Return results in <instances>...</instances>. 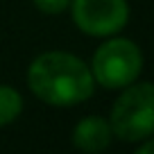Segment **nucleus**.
<instances>
[{"mask_svg":"<svg viewBox=\"0 0 154 154\" xmlns=\"http://www.w3.org/2000/svg\"><path fill=\"white\" fill-rule=\"evenodd\" d=\"M138 152L140 154H154V138H149L143 145H138Z\"/></svg>","mask_w":154,"mask_h":154,"instance_id":"nucleus-8","label":"nucleus"},{"mask_svg":"<svg viewBox=\"0 0 154 154\" xmlns=\"http://www.w3.org/2000/svg\"><path fill=\"white\" fill-rule=\"evenodd\" d=\"M34 5L43 14H61L63 9H68L70 0H34Z\"/></svg>","mask_w":154,"mask_h":154,"instance_id":"nucleus-7","label":"nucleus"},{"mask_svg":"<svg viewBox=\"0 0 154 154\" xmlns=\"http://www.w3.org/2000/svg\"><path fill=\"white\" fill-rule=\"evenodd\" d=\"M143 68V54L129 38H111L95 50L91 61V75L104 88H125L138 77Z\"/></svg>","mask_w":154,"mask_h":154,"instance_id":"nucleus-3","label":"nucleus"},{"mask_svg":"<svg viewBox=\"0 0 154 154\" xmlns=\"http://www.w3.org/2000/svg\"><path fill=\"white\" fill-rule=\"evenodd\" d=\"M111 131L120 140L138 143L154 134V84H129L111 109Z\"/></svg>","mask_w":154,"mask_h":154,"instance_id":"nucleus-2","label":"nucleus"},{"mask_svg":"<svg viewBox=\"0 0 154 154\" xmlns=\"http://www.w3.org/2000/svg\"><path fill=\"white\" fill-rule=\"evenodd\" d=\"M23 111V97L16 88L0 84V127L14 122Z\"/></svg>","mask_w":154,"mask_h":154,"instance_id":"nucleus-6","label":"nucleus"},{"mask_svg":"<svg viewBox=\"0 0 154 154\" xmlns=\"http://www.w3.org/2000/svg\"><path fill=\"white\" fill-rule=\"evenodd\" d=\"M32 93L52 106H75L93 95L91 70L79 57L70 52H43L27 70Z\"/></svg>","mask_w":154,"mask_h":154,"instance_id":"nucleus-1","label":"nucleus"},{"mask_svg":"<svg viewBox=\"0 0 154 154\" xmlns=\"http://www.w3.org/2000/svg\"><path fill=\"white\" fill-rule=\"evenodd\" d=\"M70 5L75 25L91 36H111L129 18L127 0H70Z\"/></svg>","mask_w":154,"mask_h":154,"instance_id":"nucleus-4","label":"nucleus"},{"mask_svg":"<svg viewBox=\"0 0 154 154\" xmlns=\"http://www.w3.org/2000/svg\"><path fill=\"white\" fill-rule=\"evenodd\" d=\"M111 138H113L111 125L100 116H88L79 120L72 131V145L82 152H102L109 147Z\"/></svg>","mask_w":154,"mask_h":154,"instance_id":"nucleus-5","label":"nucleus"}]
</instances>
